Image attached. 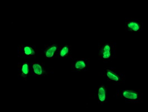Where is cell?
Masks as SVG:
<instances>
[{
  "label": "cell",
  "mask_w": 148,
  "mask_h": 112,
  "mask_svg": "<svg viewBox=\"0 0 148 112\" xmlns=\"http://www.w3.org/2000/svg\"><path fill=\"white\" fill-rule=\"evenodd\" d=\"M72 46L69 44H62L58 49L55 58L58 59H72Z\"/></svg>",
  "instance_id": "8fae6325"
},
{
  "label": "cell",
  "mask_w": 148,
  "mask_h": 112,
  "mask_svg": "<svg viewBox=\"0 0 148 112\" xmlns=\"http://www.w3.org/2000/svg\"><path fill=\"white\" fill-rule=\"evenodd\" d=\"M95 99L99 104L103 105L108 102V86L105 84H101L95 93Z\"/></svg>",
  "instance_id": "30bf717a"
},
{
  "label": "cell",
  "mask_w": 148,
  "mask_h": 112,
  "mask_svg": "<svg viewBox=\"0 0 148 112\" xmlns=\"http://www.w3.org/2000/svg\"><path fill=\"white\" fill-rule=\"evenodd\" d=\"M103 77L107 82L112 85H119L125 81L126 74L125 72H119L114 67L104 68L102 71Z\"/></svg>",
  "instance_id": "3957f363"
},
{
  "label": "cell",
  "mask_w": 148,
  "mask_h": 112,
  "mask_svg": "<svg viewBox=\"0 0 148 112\" xmlns=\"http://www.w3.org/2000/svg\"><path fill=\"white\" fill-rule=\"evenodd\" d=\"M53 72V70H47L45 64L43 62L31 63V76L37 77H45Z\"/></svg>",
  "instance_id": "52a82bcc"
},
{
  "label": "cell",
  "mask_w": 148,
  "mask_h": 112,
  "mask_svg": "<svg viewBox=\"0 0 148 112\" xmlns=\"http://www.w3.org/2000/svg\"><path fill=\"white\" fill-rule=\"evenodd\" d=\"M17 75L20 80L26 81L31 77V63L27 61L17 64Z\"/></svg>",
  "instance_id": "ba28073f"
},
{
  "label": "cell",
  "mask_w": 148,
  "mask_h": 112,
  "mask_svg": "<svg viewBox=\"0 0 148 112\" xmlns=\"http://www.w3.org/2000/svg\"><path fill=\"white\" fill-rule=\"evenodd\" d=\"M62 44L58 41H52L45 45L42 49V54L47 59L55 58L58 49Z\"/></svg>",
  "instance_id": "9c48e42d"
},
{
  "label": "cell",
  "mask_w": 148,
  "mask_h": 112,
  "mask_svg": "<svg viewBox=\"0 0 148 112\" xmlns=\"http://www.w3.org/2000/svg\"><path fill=\"white\" fill-rule=\"evenodd\" d=\"M116 95L128 103H140L144 102V92L140 89L116 90Z\"/></svg>",
  "instance_id": "7a4b0ae2"
},
{
  "label": "cell",
  "mask_w": 148,
  "mask_h": 112,
  "mask_svg": "<svg viewBox=\"0 0 148 112\" xmlns=\"http://www.w3.org/2000/svg\"><path fill=\"white\" fill-rule=\"evenodd\" d=\"M98 58L102 62H111L117 57V46L115 43L103 41L98 46Z\"/></svg>",
  "instance_id": "6da1fadb"
},
{
  "label": "cell",
  "mask_w": 148,
  "mask_h": 112,
  "mask_svg": "<svg viewBox=\"0 0 148 112\" xmlns=\"http://www.w3.org/2000/svg\"><path fill=\"white\" fill-rule=\"evenodd\" d=\"M17 56L21 59H32L35 58L38 55V49L35 45L21 44L17 48Z\"/></svg>",
  "instance_id": "277c9868"
},
{
  "label": "cell",
  "mask_w": 148,
  "mask_h": 112,
  "mask_svg": "<svg viewBox=\"0 0 148 112\" xmlns=\"http://www.w3.org/2000/svg\"><path fill=\"white\" fill-rule=\"evenodd\" d=\"M71 65V70L73 72L87 71L90 68V61L89 58H81L73 59Z\"/></svg>",
  "instance_id": "8992f818"
},
{
  "label": "cell",
  "mask_w": 148,
  "mask_h": 112,
  "mask_svg": "<svg viewBox=\"0 0 148 112\" xmlns=\"http://www.w3.org/2000/svg\"><path fill=\"white\" fill-rule=\"evenodd\" d=\"M124 30L127 32H141L144 30V23L136 18L126 17L124 21Z\"/></svg>",
  "instance_id": "5b68a950"
}]
</instances>
